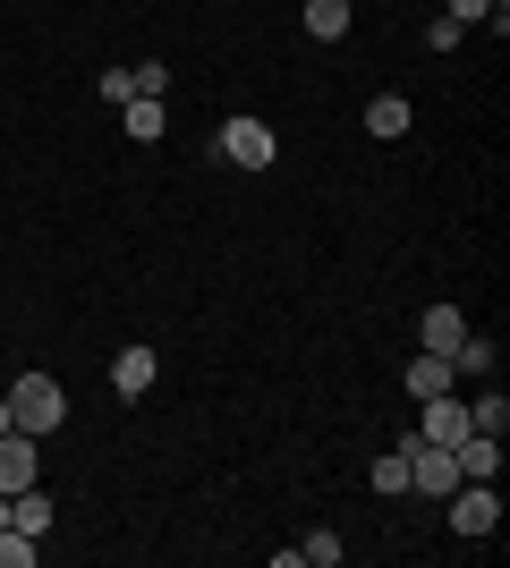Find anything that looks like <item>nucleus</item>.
Here are the masks:
<instances>
[{"mask_svg":"<svg viewBox=\"0 0 510 568\" xmlns=\"http://www.w3.org/2000/svg\"><path fill=\"white\" fill-rule=\"evenodd\" d=\"M60 416H69V390H60L51 374H18V390H9V425L43 442V433H60Z\"/></svg>","mask_w":510,"mask_h":568,"instance_id":"1","label":"nucleus"},{"mask_svg":"<svg viewBox=\"0 0 510 568\" xmlns=\"http://www.w3.org/2000/svg\"><path fill=\"white\" fill-rule=\"evenodd\" d=\"M213 153H221V162H230V170H272V153H281V136H272V128H264V119H221V136H213Z\"/></svg>","mask_w":510,"mask_h":568,"instance_id":"2","label":"nucleus"},{"mask_svg":"<svg viewBox=\"0 0 510 568\" xmlns=\"http://www.w3.org/2000/svg\"><path fill=\"white\" fill-rule=\"evenodd\" d=\"M442 509H451V535H460V544H477V535L502 526V493H493V484H460Z\"/></svg>","mask_w":510,"mask_h":568,"instance_id":"3","label":"nucleus"},{"mask_svg":"<svg viewBox=\"0 0 510 568\" xmlns=\"http://www.w3.org/2000/svg\"><path fill=\"white\" fill-rule=\"evenodd\" d=\"M26 484H43V458H34V433H0V493H26Z\"/></svg>","mask_w":510,"mask_h":568,"instance_id":"4","label":"nucleus"},{"mask_svg":"<svg viewBox=\"0 0 510 568\" xmlns=\"http://www.w3.org/2000/svg\"><path fill=\"white\" fill-rule=\"evenodd\" d=\"M417 407H426L417 442H442V450H460V442H468V399H451V390H442V399H417Z\"/></svg>","mask_w":510,"mask_h":568,"instance_id":"5","label":"nucleus"},{"mask_svg":"<svg viewBox=\"0 0 510 568\" xmlns=\"http://www.w3.org/2000/svg\"><path fill=\"white\" fill-rule=\"evenodd\" d=\"M153 374H162V356H153V348H120V356H111V390H120V399H146Z\"/></svg>","mask_w":510,"mask_h":568,"instance_id":"6","label":"nucleus"},{"mask_svg":"<svg viewBox=\"0 0 510 568\" xmlns=\"http://www.w3.org/2000/svg\"><path fill=\"white\" fill-rule=\"evenodd\" d=\"M451 458H460V484H493V475H502V442H493V433H468Z\"/></svg>","mask_w":510,"mask_h":568,"instance_id":"7","label":"nucleus"},{"mask_svg":"<svg viewBox=\"0 0 510 568\" xmlns=\"http://www.w3.org/2000/svg\"><path fill=\"white\" fill-rule=\"evenodd\" d=\"M51 518H60V509H51V493H43V484L9 493V526H18V535H51Z\"/></svg>","mask_w":510,"mask_h":568,"instance_id":"8","label":"nucleus"},{"mask_svg":"<svg viewBox=\"0 0 510 568\" xmlns=\"http://www.w3.org/2000/svg\"><path fill=\"white\" fill-rule=\"evenodd\" d=\"M417 339H426V348H434V356H451V348H460V339H468V314H460V306H426V323H417Z\"/></svg>","mask_w":510,"mask_h":568,"instance_id":"9","label":"nucleus"},{"mask_svg":"<svg viewBox=\"0 0 510 568\" xmlns=\"http://www.w3.org/2000/svg\"><path fill=\"white\" fill-rule=\"evenodd\" d=\"M451 356H434V348H417V365H409V399H442V390H451Z\"/></svg>","mask_w":510,"mask_h":568,"instance_id":"10","label":"nucleus"},{"mask_svg":"<svg viewBox=\"0 0 510 568\" xmlns=\"http://www.w3.org/2000/svg\"><path fill=\"white\" fill-rule=\"evenodd\" d=\"M366 136H409V102L374 94V102H366Z\"/></svg>","mask_w":510,"mask_h":568,"instance_id":"11","label":"nucleus"},{"mask_svg":"<svg viewBox=\"0 0 510 568\" xmlns=\"http://www.w3.org/2000/svg\"><path fill=\"white\" fill-rule=\"evenodd\" d=\"M307 34H316V43H340V34H349V0H307Z\"/></svg>","mask_w":510,"mask_h":568,"instance_id":"12","label":"nucleus"},{"mask_svg":"<svg viewBox=\"0 0 510 568\" xmlns=\"http://www.w3.org/2000/svg\"><path fill=\"white\" fill-rule=\"evenodd\" d=\"M120 128H128V136H137V144H153V136H162V102L128 94V102H120Z\"/></svg>","mask_w":510,"mask_h":568,"instance_id":"13","label":"nucleus"},{"mask_svg":"<svg viewBox=\"0 0 510 568\" xmlns=\"http://www.w3.org/2000/svg\"><path fill=\"white\" fill-rule=\"evenodd\" d=\"M468 433H493V442L510 433V399H502V390H486V399H468Z\"/></svg>","mask_w":510,"mask_h":568,"instance_id":"14","label":"nucleus"},{"mask_svg":"<svg viewBox=\"0 0 510 568\" xmlns=\"http://www.w3.org/2000/svg\"><path fill=\"white\" fill-rule=\"evenodd\" d=\"M366 484H374V493H409V450H383L366 467Z\"/></svg>","mask_w":510,"mask_h":568,"instance_id":"15","label":"nucleus"},{"mask_svg":"<svg viewBox=\"0 0 510 568\" xmlns=\"http://www.w3.org/2000/svg\"><path fill=\"white\" fill-rule=\"evenodd\" d=\"M442 18H460V26H477V18H493V34H502V0H442Z\"/></svg>","mask_w":510,"mask_h":568,"instance_id":"16","label":"nucleus"},{"mask_svg":"<svg viewBox=\"0 0 510 568\" xmlns=\"http://www.w3.org/2000/svg\"><path fill=\"white\" fill-rule=\"evenodd\" d=\"M298 560H307V568H340V535H323V526H316V535L298 544Z\"/></svg>","mask_w":510,"mask_h":568,"instance_id":"17","label":"nucleus"},{"mask_svg":"<svg viewBox=\"0 0 510 568\" xmlns=\"http://www.w3.org/2000/svg\"><path fill=\"white\" fill-rule=\"evenodd\" d=\"M0 568H34V535H18V526H0Z\"/></svg>","mask_w":510,"mask_h":568,"instance_id":"18","label":"nucleus"},{"mask_svg":"<svg viewBox=\"0 0 510 568\" xmlns=\"http://www.w3.org/2000/svg\"><path fill=\"white\" fill-rule=\"evenodd\" d=\"M128 85H137L146 102H162L170 94V69H162V60H146V69H128Z\"/></svg>","mask_w":510,"mask_h":568,"instance_id":"19","label":"nucleus"},{"mask_svg":"<svg viewBox=\"0 0 510 568\" xmlns=\"http://www.w3.org/2000/svg\"><path fill=\"white\" fill-rule=\"evenodd\" d=\"M460 34H468L460 18H434V26H426V43H434V51H460Z\"/></svg>","mask_w":510,"mask_h":568,"instance_id":"20","label":"nucleus"},{"mask_svg":"<svg viewBox=\"0 0 510 568\" xmlns=\"http://www.w3.org/2000/svg\"><path fill=\"white\" fill-rule=\"evenodd\" d=\"M0 433H9V399H0Z\"/></svg>","mask_w":510,"mask_h":568,"instance_id":"21","label":"nucleus"},{"mask_svg":"<svg viewBox=\"0 0 510 568\" xmlns=\"http://www.w3.org/2000/svg\"><path fill=\"white\" fill-rule=\"evenodd\" d=\"M0 526H9V493H0Z\"/></svg>","mask_w":510,"mask_h":568,"instance_id":"22","label":"nucleus"}]
</instances>
